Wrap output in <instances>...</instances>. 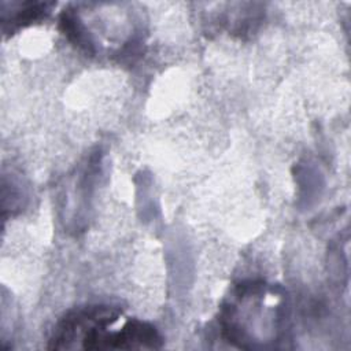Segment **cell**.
I'll return each mask as SVG.
<instances>
[{"label":"cell","mask_w":351,"mask_h":351,"mask_svg":"<svg viewBox=\"0 0 351 351\" xmlns=\"http://www.w3.org/2000/svg\"><path fill=\"white\" fill-rule=\"evenodd\" d=\"M162 337L158 330L143 321L129 319L117 332L104 330L95 341L93 350H130L160 348Z\"/></svg>","instance_id":"obj_1"}]
</instances>
